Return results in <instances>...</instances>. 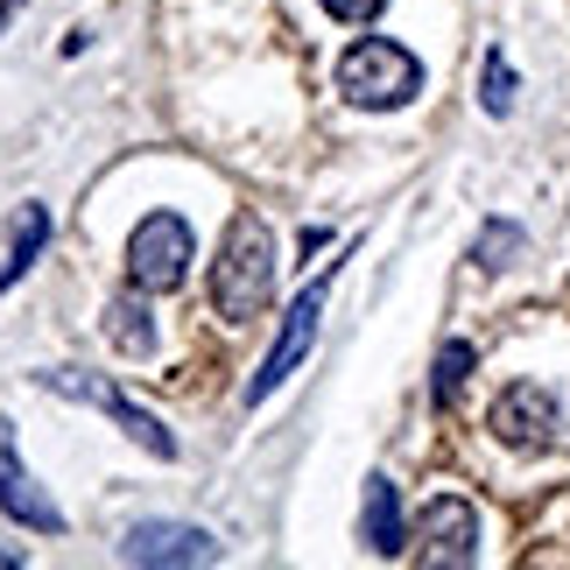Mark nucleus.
Segmentation results:
<instances>
[{"mask_svg": "<svg viewBox=\"0 0 570 570\" xmlns=\"http://www.w3.org/2000/svg\"><path fill=\"white\" fill-rule=\"evenodd\" d=\"M360 535H366V550H374V557H402V550H409V529H402V493H394V479H366Z\"/></svg>", "mask_w": 570, "mask_h": 570, "instance_id": "obj_10", "label": "nucleus"}, {"mask_svg": "<svg viewBox=\"0 0 570 570\" xmlns=\"http://www.w3.org/2000/svg\"><path fill=\"white\" fill-rule=\"evenodd\" d=\"M415 557L423 563H479V508L465 493H436L415 514Z\"/></svg>", "mask_w": 570, "mask_h": 570, "instance_id": "obj_7", "label": "nucleus"}, {"mask_svg": "<svg viewBox=\"0 0 570 570\" xmlns=\"http://www.w3.org/2000/svg\"><path fill=\"white\" fill-rule=\"evenodd\" d=\"M324 296H332V275L324 282H311V289H303L289 311H282V332H275V345H268V360L254 366V381H247V409H261L268 402V394L282 387L296 374L303 360H311V345H317V324H324Z\"/></svg>", "mask_w": 570, "mask_h": 570, "instance_id": "obj_5", "label": "nucleus"}, {"mask_svg": "<svg viewBox=\"0 0 570 570\" xmlns=\"http://www.w3.org/2000/svg\"><path fill=\"white\" fill-rule=\"evenodd\" d=\"M521 247V233L514 226H487L479 233V261H487V268H508V254Z\"/></svg>", "mask_w": 570, "mask_h": 570, "instance_id": "obj_15", "label": "nucleus"}, {"mask_svg": "<svg viewBox=\"0 0 570 570\" xmlns=\"http://www.w3.org/2000/svg\"><path fill=\"white\" fill-rule=\"evenodd\" d=\"M275 303V233L261 212H239L226 226V247L212 261V311L247 324Z\"/></svg>", "mask_w": 570, "mask_h": 570, "instance_id": "obj_1", "label": "nucleus"}, {"mask_svg": "<svg viewBox=\"0 0 570 570\" xmlns=\"http://www.w3.org/2000/svg\"><path fill=\"white\" fill-rule=\"evenodd\" d=\"M42 387L50 394H71V402H85V409H99V415H114L120 423V436H135L141 451H156V458H177V436H169L148 409H135L127 394L114 387V381H99V374H71V366H50L42 374Z\"/></svg>", "mask_w": 570, "mask_h": 570, "instance_id": "obj_6", "label": "nucleus"}, {"mask_svg": "<svg viewBox=\"0 0 570 570\" xmlns=\"http://www.w3.org/2000/svg\"><path fill=\"white\" fill-rule=\"evenodd\" d=\"M563 430V394L550 381H508L487 402V436L500 451H557Z\"/></svg>", "mask_w": 570, "mask_h": 570, "instance_id": "obj_3", "label": "nucleus"}, {"mask_svg": "<svg viewBox=\"0 0 570 570\" xmlns=\"http://www.w3.org/2000/svg\"><path fill=\"white\" fill-rule=\"evenodd\" d=\"M472 366H479V345H472V338H444V345H436V374H430V402L451 409L458 387L472 381Z\"/></svg>", "mask_w": 570, "mask_h": 570, "instance_id": "obj_13", "label": "nucleus"}, {"mask_svg": "<svg viewBox=\"0 0 570 570\" xmlns=\"http://www.w3.org/2000/svg\"><path fill=\"white\" fill-rule=\"evenodd\" d=\"M338 92L353 106H366V114H394V106H409L423 92V63L394 36H360L353 50L338 57Z\"/></svg>", "mask_w": 570, "mask_h": 570, "instance_id": "obj_2", "label": "nucleus"}, {"mask_svg": "<svg viewBox=\"0 0 570 570\" xmlns=\"http://www.w3.org/2000/svg\"><path fill=\"white\" fill-rule=\"evenodd\" d=\"M317 8L332 14V21H381L387 0H317Z\"/></svg>", "mask_w": 570, "mask_h": 570, "instance_id": "obj_16", "label": "nucleus"}, {"mask_svg": "<svg viewBox=\"0 0 570 570\" xmlns=\"http://www.w3.org/2000/svg\"><path fill=\"white\" fill-rule=\"evenodd\" d=\"M0 514L21 521V529H36V535H63V514H57V500L36 487V472L14 458V423L0 415Z\"/></svg>", "mask_w": 570, "mask_h": 570, "instance_id": "obj_9", "label": "nucleus"}, {"mask_svg": "<svg viewBox=\"0 0 570 570\" xmlns=\"http://www.w3.org/2000/svg\"><path fill=\"white\" fill-rule=\"evenodd\" d=\"M0 570H21V550H8V542H0Z\"/></svg>", "mask_w": 570, "mask_h": 570, "instance_id": "obj_17", "label": "nucleus"}, {"mask_svg": "<svg viewBox=\"0 0 570 570\" xmlns=\"http://www.w3.org/2000/svg\"><path fill=\"white\" fill-rule=\"evenodd\" d=\"M141 296L148 289H127V296L106 303V338H114L120 353H148V345H156V324H148V303Z\"/></svg>", "mask_w": 570, "mask_h": 570, "instance_id": "obj_12", "label": "nucleus"}, {"mask_svg": "<svg viewBox=\"0 0 570 570\" xmlns=\"http://www.w3.org/2000/svg\"><path fill=\"white\" fill-rule=\"evenodd\" d=\"M120 563H141V570H184V563H218V542L190 521H141L127 529L120 542Z\"/></svg>", "mask_w": 570, "mask_h": 570, "instance_id": "obj_8", "label": "nucleus"}, {"mask_svg": "<svg viewBox=\"0 0 570 570\" xmlns=\"http://www.w3.org/2000/svg\"><path fill=\"white\" fill-rule=\"evenodd\" d=\"M479 106H487L493 120L514 114V71H508V57H500V50L487 57V92H479Z\"/></svg>", "mask_w": 570, "mask_h": 570, "instance_id": "obj_14", "label": "nucleus"}, {"mask_svg": "<svg viewBox=\"0 0 570 570\" xmlns=\"http://www.w3.org/2000/svg\"><path fill=\"white\" fill-rule=\"evenodd\" d=\"M190 261H197V233L184 212H148L135 233H127V282L148 296H169L190 282Z\"/></svg>", "mask_w": 570, "mask_h": 570, "instance_id": "obj_4", "label": "nucleus"}, {"mask_svg": "<svg viewBox=\"0 0 570 570\" xmlns=\"http://www.w3.org/2000/svg\"><path fill=\"white\" fill-rule=\"evenodd\" d=\"M42 247H50V212L29 205V212H14V239H8V261H0V296L14 289L21 275L42 261Z\"/></svg>", "mask_w": 570, "mask_h": 570, "instance_id": "obj_11", "label": "nucleus"}, {"mask_svg": "<svg viewBox=\"0 0 570 570\" xmlns=\"http://www.w3.org/2000/svg\"><path fill=\"white\" fill-rule=\"evenodd\" d=\"M8 14H14V0H0V21H8Z\"/></svg>", "mask_w": 570, "mask_h": 570, "instance_id": "obj_18", "label": "nucleus"}]
</instances>
